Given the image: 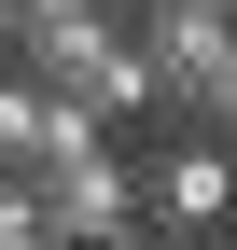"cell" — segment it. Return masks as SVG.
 I'll list each match as a JSON object with an SVG mask.
<instances>
[{"label":"cell","mask_w":237,"mask_h":250,"mask_svg":"<svg viewBox=\"0 0 237 250\" xmlns=\"http://www.w3.org/2000/svg\"><path fill=\"white\" fill-rule=\"evenodd\" d=\"M210 14H237V0H210Z\"/></svg>","instance_id":"8"},{"label":"cell","mask_w":237,"mask_h":250,"mask_svg":"<svg viewBox=\"0 0 237 250\" xmlns=\"http://www.w3.org/2000/svg\"><path fill=\"white\" fill-rule=\"evenodd\" d=\"M0 70H14V0H0Z\"/></svg>","instance_id":"6"},{"label":"cell","mask_w":237,"mask_h":250,"mask_svg":"<svg viewBox=\"0 0 237 250\" xmlns=\"http://www.w3.org/2000/svg\"><path fill=\"white\" fill-rule=\"evenodd\" d=\"M42 195V223H56V250H112V236H140V167L126 153H84V167H56V181H28Z\"/></svg>","instance_id":"3"},{"label":"cell","mask_w":237,"mask_h":250,"mask_svg":"<svg viewBox=\"0 0 237 250\" xmlns=\"http://www.w3.org/2000/svg\"><path fill=\"white\" fill-rule=\"evenodd\" d=\"M140 223H154L167 250L210 236V223H237V153L223 139H154L140 153Z\"/></svg>","instance_id":"1"},{"label":"cell","mask_w":237,"mask_h":250,"mask_svg":"<svg viewBox=\"0 0 237 250\" xmlns=\"http://www.w3.org/2000/svg\"><path fill=\"white\" fill-rule=\"evenodd\" d=\"M112 250H167V236H154V223H140V236H112Z\"/></svg>","instance_id":"7"},{"label":"cell","mask_w":237,"mask_h":250,"mask_svg":"<svg viewBox=\"0 0 237 250\" xmlns=\"http://www.w3.org/2000/svg\"><path fill=\"white\" fill-rule=\"evenodd\" d=\"M0 250H56V223H42V195H28V181H0Z\"/></svg>","instance_id":"4"},{"label":"cell","mask_w":237,"mask_h":250,"mask_svg":"<svg viewBox=\"0 0 237 250\" xmlns=\"http://www.w3.org/2000/svg\"><path fill=\"white\" fill-rule=\"evenodd\" d=\"M195 125H210V139H223V153H237V83H223V98H210V111H195Z\"/></svg>","instance_id":"5"},{"label":"cell","mask_w":237,"mask_h":250,"mask_svg":"<svg viewBox=\"0 0 237 250\" xmlns=\"http://www.w3.org/2000/svg\"><path fill=\"white\" fill-rule=\"evenodd\" d=\"M112 125L84 111V98H56V83H28V70H0V181H56V167H84Z\"/></svg>","instance_id":"2"}]
</instances>
